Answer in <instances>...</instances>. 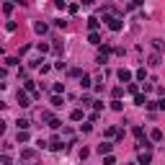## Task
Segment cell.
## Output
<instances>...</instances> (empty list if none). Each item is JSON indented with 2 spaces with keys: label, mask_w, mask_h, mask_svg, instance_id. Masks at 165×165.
<instances>
[{
  "label": "cell",
  "mask_w": 165,
  "mask_h": 165,
  "mask_svg": "<svg viewBox=\"0 0 165 165\" xmlns=\"http://www.w3.org/2000/svg\"><path fill=\"white\" fill-rule=\"evenodd\" d=\"M49 147H52V150H62V142H60V137H52V142H49Z\"/></svg>",
  "instance_id": "obj_5"
},
{
  "label": "cell",
  "mask_w": 165,
  "mask_h": 165,
  "mask_svg": "<svg viewBox=\"0 0 165 165\" xmlns=\"http://www.w3.org/2000/svg\"><path fill=\"white\" fill-rule=\"evenodd\" d=\"M80 85H83V88H90V77L83 75V77H80Z\"/></svg>",
  "instance_id": "obj_11"
},
{
  "label": "cell",
  "mask_w": 165,
  "mask_h": 165,
  "mask_svg": "<svg viewBox=\"0 0 165 165\" xmlns=\"http://www.w3.org/2000/svg\"><path fill=\"white\" fill-rule=\"evenodd\" d=\"M111 147H113V145H109V142H101V145H98V152H101V155H109Z\"/></svg>",
  "instance_id": "obj_3"
},
{
  "label": "cell",
  "mask_w": 165,
  "mask_h": 165,
  "mask_svg": "<svg viewBox=\"0 0 165 165\" xmlns=\"http://www.w3.org/2000/svg\"><path fill=\"white\" fill-rule=\"evenodd\" d=\"M134 103H137V106H147V101H145V96H139V93H137V96H134Z\"/></svg>",
  "instance_id": "obj_9"
},
{
  "label": "cell",
  "mask_w": 165,
  "mask_h": 165,
  "mask_svg": "<svg viewBox=\"0 0 165 165\" xmlns=\"http://www.w3.org/2000/svg\"><path fill=\"white\" fill-rule=\"evenodd\" d=\"M88 39H90V44H98V41H101V36H98V34H90Z\"/></svg>",
  "instance_id": "obj_17"
},
{
  "label": "cell",
  "mask_w": 165,
  "mask_h": 165,
  "mask_svg": "<svg viewBox=\"0 0 165 165\" xmlns=\"http://www.w3.org/2000/svg\"><path fill=\"white\" fill-rule=\"evenodd\" d=\"M80 119H83V111L75 109V111H72V121H80Z\"/></svg>",
  "instance_id": "obj_13"
},
{
  "label": "cell",
  "mask_w": 165,
  "mask_h": 165,
  "mask_svg": "<svg viewBox=\"0 0 165 165\" xmlns=\"http://www.w3.org/2000/svg\"><path fill=\"white\" fill-rule=\"evenodd\" d=\"M157 109H165V98H163V101H157Z\"/></svg>",
  "instance_id": "obj_21"
},
{
  "label": "cell",
  "mask_w": 165,
  "mask_h": 165,
  "mask_svg": "<svg viewBox=\"0 0 165 165\" xmlns=\"http://www.w3.org/2000/svg\"><path fill=\"white\" fill-rule=\"evenodd\" d=\"M36 49H39L41 54H44V52H49V44H41V41H39V44H36Z\"/></svg>",
  "instance_id": "obj_15"
},
{
  "label": "cell",
  "mask_w": 165,
  "mask_h": 165,
  "mask_svg": "<svg viewBox=\"0 0 165 165\" xmlns=\"http://www.w3.org/2000/svg\"><path fill=\"white\" fill-rule=\"evenodd\" d=\"M150 160H152V155H150V152H142V155H139V163H142V165H147Z\"/></svg>",
  "instance_id": "obj_7"
},
{
  "label": "cell",
  "mask_w": 165,
  "mask_h": 165,
  "mask_svg": "<svg viewBox=\"0 0 165 165\" xmlns=\"http://www.w3.org/2000/svg\"><path fill=\"white\" fill-rule=\"evenodd\" d=\"M88 28L96 34V28H98V18H88Z\"/></svg>",
  "instance_id": "obj_6"
},
{
  "label": "cell",
  "mask_w": 165,
  "mask_h": 165,
  "mask_svg": "<svg viewBox=\"0 0 165 165\" xmlns=\"http://www.w3.org/2000/svg\"><path fill=\"white\" fill-rule=\"evenodd\" d=\"M121 93H124V88H119V85H116V88H113V101H119Z\"/></svg>",
  "instance_id": "obj_14"
},
{
  "label": "cell",
  "mask_w": 165,
  "mask_h": 165,
  "mask_svg": "<svg viewBox=\"0 0 165 165\" xmlns=\"http://www.w3.org/2000/svg\"><path fill=\"white\" fill-rule=\"evenodd\" d=\"M106 23H109V28H111V31H121V18L109 16V18H106Z\"/></svg>",
  "instance_id": "obj_1"
},
{
  "label": "cell",
  "mask_w": 165,
  "mask_h": 165,
  "mask_svg": "<svg viewBox=\"0 0 165 165\" xmlns=\"http://www.w3.org/2000/svg\"><path fill=\"white\" fill-rule=\"evenodd\" d=\"M54 93H64V83H54Z\"/></svg>",
  "instance_id": "obj_16"
},
{
  "label": "cell",
  "mask_w": 165,
  "mask_h": 165,
  "mask_svg": "<svg viewBox=\"0 0 165 165\" xmlns=\"http://www.w3.org/2000/svg\"><path fill=\"white\" fill-rule=\"evenodd\" d=\"M147 77V70H137V80H145Z\"/></svg>",
  "instance_id": "obj_19"
},
{
  "label": "cell",
  "mask_w": 165,
  "mask_h": 165,
  "mask_svg": "<svg viewBox=\"0 0 165 165\" xmlns=\"http://www.w3.org/2000/svg\"><path fill=\"white\" fill-rule=\"evenodd\" d=\"M111 109L113 111H121V109H124V103H121V101H111Z\"/></svg>",
  "instance_id": "obj_12"
},
{
  "label": "cell",
  "mask_w": 165,
  "mask_h": 165,
  "mask_svg": "<svg viewBox=\"0 0 165 165\" xmlns=\"http://www.w3.org/2000/svg\"><path fill=\"white\" fill-rule=\"evenodd\" d=\"M150 64H152V67H155V64H160V57L152 54V57H150Z\"/></svg>",
  "instance_id": "obj_18"
},
{
  "label": "cell",
  "mask_w": 165,
  "mask_h": 165,
  "mask_svg": "<svg viewBox=\"0 0 165 165\" xmlns=\"http://www.w3.org/2000/svg\"><path fill=\"white\" fill-rule=\"evenodd\" d=\"M28 124H31L28 119H18V132H21V129H28Z\"/></svg>",
  "instance_id": "obj_10"
},
{
  "label": "cell",
  "mask_w": 165,
  "mask_h": 165,
  "mask_svg": "<svg viewBox=\"0 0 165 165\" xmlns=\"http://www.w3.org/2000/svg\"><path fill=\"white\" fill-rule=\"evenodd\" d=\"M116 75H119V80H121V83H129V80H132V72H129V70H124V67H121Z\"/></svg>",
  "instance_id": "obj_2"
},
{
  "label": "cell",
  "mask_w": 165,
  "mask_h": 165,
  "mask_svg": "<svg viewBox=\"0 0 165 165\" xmlns=\"http://www.w3.org/2000/svg\"><path fill=\"white\" fill-rule=\"evenodd\" d=\"M34 28H36L39 34H44V31H47V23H36V26H34Z\"/></svg>",
  "instance_id": "obj_20"
},
{
  "label": "cell",
  "mask_w": 165,
  "mask_h": 165,
  "mask_svg": "<svg viewBox=\"0 0 165 165\" xmlns=\"http://www.w3.org/2000/svg\"><path fill=\"white\" fill-rule=\"evenodd\" d=\"M18 103L23 106V109H26V106H31V103H28V96H26V93H21V90H18Z\"/></svg>",
  "instance_id": "obj_4"
},
{
  "label": "cell",
  "mask_w": 165,
  "mask_h": 165,
  "mask_svg": "<svg viewBox=\"0 0 165 165\" xmlns=\"http://www.w3.org/2000/svg\"><path fill=\"white\" fill-rule=\"evenodd\" d=\"M150 137H152L155 142H160V139H163V132H160V129H152V134H150Z\"/></svg>",
  "instance_id": "obj_8"
}]
</instances>
